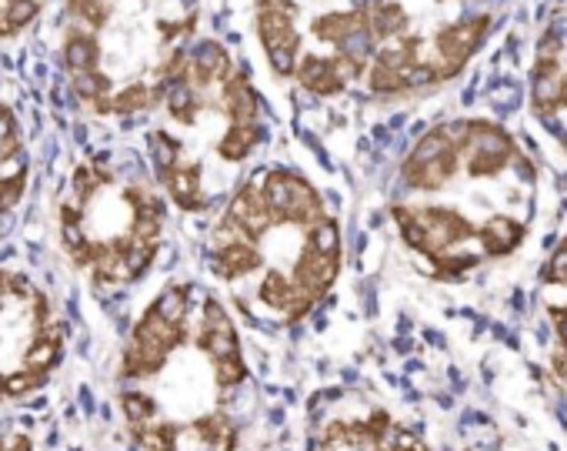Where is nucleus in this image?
<instances>
[{
  "label": "nucleus",
  "mask_w": 567,
  "mask_h": 451,
  "mask_svg": "<svg viewBox=\"0 0 567 451\" xmlns=\"http://www.w3.org/2000/svg\"><path fill=\"white\" fill-rule=\"evenodd\" d=\"M394 221L401 228V238L427 262L454 255L477 235L474 224L451 207H394Z\"/></svg>",
  "instance_id": "1"
},
{
  "label": "nucleus",
  "mask_w": 567,
  "mask_h": 451,
  "mask_svg": "<svg viewBox=\"0 0 567 451\" xmlns=\"http://www.w3.org/2000/svg\"><path fill=\"white\" fill-rule=\"evenodd\" d=\"M187 341V325L164 318L154 305L141 315L131 345L124 348L121 375L124 378H154L164 371L167 358Z\"/></svg>",
  "instance_id": "2"
},
{
  "label": "nucleus",
  "mask_w": 567,
  "mask_h": 451,
  "mask_svg": "<svg viewBox=\"0 0 567 451\" xmlns=\"http://www.w3.org/2000/svg\"><path fill=\"white\" fill-rule=\"evenodd\" d=\"M260 197H264L267 211L274 214V224H295V228L311 232L315 224H321L328 217L324 197L318 194V187L311 181H305L301 174L284 171V167H274L264 174Z\"/></svg>",
  "instance_id": "3"
},
{
  "label": "nucleus",
  "mask_w": 567,
  "mask_h": 451,
  "mask_svg": "<svg viewBox=\"0 0 567 451\" xmlns=\"http://www.w3.org/2000/svg\"><path fill=\"white\" fill-rule=\"evenodd\" d=\"M257 38H260L267 61H270L277 78L298 74L301 34H298V4L295 0H257Z\"/></svg>",
  "instance_id": "4"
},
{
  "label": "nucleus",
  "mask_w": 567,
  "mask_h": 451,
  "mask_svg": "<svg viewBox=\"0 0 567 451\" xmlns=\"http://www.w3.org/2000/svg\"><path fill=\"white\" fill-rule=\"evenodd\" d=\"M457 167H461V147L454 141L451 124H444V127H431L414 144L401 174H404V184L414 191H441L454 181Z\"/></svg>",
  "instance_id": "5"
},
{
  "label": "nucleus",
  "mask_w": 567,
  "mask_h": 451,
  "mask_svg": "<svg viewBox=\"0 0 567 451\" xmlns=\"http://www.w3.org/2000/svg\"><path fill=\"white\" fill-rule=\"evenodd\" d=\"M451 131H454V141L461 147V161L467 164L471 177H494L517 161L514 137L497 124L461 121V124H451Z\"/></svg>",
  "instance_id": "6"
},
{
  "label": "nucleus",
  "mask_w": 567,
  "mask_h": 451,
  "mask_svg": "<svg viewBox=\"0 0 567 451\" xmlns=\"http://www.w3.org/2000/svg\"><path fill=\"white\" fill-rule=\"evenodd\" d=\"M487 24H491L487 14H474V18H464V21H454V24H444L441 31H434V68H437L441 81L457 78V71L481 48Z\"/></svg>",
  "instance_id": "7"
},
{
  "label": "nucleus",
  "mask_w": 567,
  "mask_h": 451,
  "mask_svg": "<svg viewBox=\"0 0 567 451\" xmlns=\"http://www.w3.org/2000/svg\"><path fill=\"white\" fill-rule=\"evenodd\" d=\"M338 275H341V255L321 252V248L305 242V248H301V255L295 262V285L301 288V295L308 301L324 298L334 288Z\"/></svg>",
  "instance_id": "8"
},
{
  "label": "nucleus",
  "mask_w": 567,
  "mask_h": 451,
  "mask_svg": "<svg viewBox=\"0 0 567 451\" xmlns=\"http://www.w3.org/2000/svg\"><path fill=\"white\" fill-rule=\"evenodd\" d=\"M197 348L210 361H224V358H237L240 355L237 331H234L227 311L214 298L204 301V318H200V328H197Z\"/></svg>",
  "instance_id": "9"
},
{
  "label": "nucleus",
  "mask_w": 567,
  "mask_h": 451,
  "mask_svg": "<svg viewBox=\"0 0 567 451\" xmlns=\"http://www.w3.org/2000/svg\"><path fill=\"white\" fill-rule=\"evenodd\" d=\"M234 74L230 68V54L217 44V41H200L190 54H187V81L197 91H207L214 84H224Z\"/></svg>",
  "instance_id": "10"
},
{
  "label": "nucleus",
  "mask_w": 567,
  "mask_h": 451,
  "mask_svg": "<svg viewBox=\"0 0 567 451\" xmlns=\"http://www.w3.org/2000/svg\"><path fill=\"white\" fill-rule=\"evenodd\" d=\"M301 88H308L311 94H321V98H334L348 88V74L341 68V61L331 54V58H321V54H308L301 58L298 64V74Z\"/></svg>",
  "instance_id": "11"
},
{
  "label": "nucleus",
  "mask_w": 567,
  "mask_h": 451,
  "mask_svg": "<svg viewBox=\"0 0 567 451\" xmlns=\"http://www.w3.org/2000/svg\"><path fill=\"white\" fill-rule=\"evenodd\" d=\"M161 184L167 187L171 201L181 211H204L207 207V194H204V181H200V164L181 161L171 171L161 174Z\"/></svg>",
  "instance_id": "12"
},
{
  "label": "nucleus",
  "mask_w": 567,
  "mask_h": 451,
  "mask_svg": "<svg viewBox=\"0 0 567 451\" xmlns=\"http://www.w3.org/2000/svg\"><path fill=\"white\" fill-rule=\"evenodd\" d=\"M214 275L224 278V281H237L250 271H257L264 265V255L254 242H224L214 248Z\"/></svg>",
  "instance_id": "13"
},
{
  "label": "nucleus",
  "mask_w": 567,
  "mask_h": 451,
  "mask_svg": "<svg viewBox=\"0 0 567 451\" xmlns=\"http://www.w3.org/2000/svg\"><path fill=\"white\" fill-rule=\"evenodd\" d=\"M524 224L514 221L511 214H491L481 228H477V238H481V255L487 258H504L511 255L520 242H524Z\"/></svg>",
  "instance_id": "14"
},
{
  "label": "nucleus",
  "mask_w": 567,
  "mask_h": 451,
  "mask_svg": "<svg viewBox=\"0 0 567 451\" xmlns=\"http://www.w3.org/2000/svg\"><path fill=\"white\" fill-rule=\"evenodd\" d=\"M220 114L230 124H257V94H254L247 74L234 71L220 84Z\"/></svg>",
  "instance_id": "15"
},
{
  "label": "nucleus",
  "mask_w": 567,
  "mask_h": 451,
  "mask_svg": "<svg viewBox=\"0 0 567 451\" xmlns=\"http://www.w3.org/2000/svg\"><path fill=\"white\" fill-rule=\"evenodd\" d=\"M64 64L71 71V78L81 74H94L101 68V44L91 31H68L64 38Z\"/></svg>",
  "instance_id": "16"
},
{
  "label": "nucleus",
  "mask_w": 567,
  "mask_h": 451,
  "mask_svg": "<svg viewBox=\"0 0 567 451\" xmlns=\"http://www.w3.org/2000/svg\"><path fill=\"white\" fill-rule=\"evenodd\" d=\"M164 101V88L161 84H144L134 81L124 91H117L111 98V114H137V111H151Z\"/></svg>",
  "instance_id": "17"
},
{
  "label": "nucleus",
  "mask_w": 567,
  "mask_h": 451,
  "mask_svg": "<svg viewBox=\"0 0 567 451\" xmlns=\"http://www.w3.org/2000/svg\"><path fill=\"white\" fill-rule=\"evenodd\" d=\"M260 141V127L257 124H230L227 134L217 141V154L227 161V164H240L250 157V151L257 147Z\"/></svg>",
  "instance_id": "18"
},
{
  "label": "nucleus",
  "mask_w": 567,
  "mask_h": 451,
  "mask_svg": "<svg viewBox=\"0 0 567 451\" xmlns=\"http://www.w3.org/2000/svg\"><path fill=\"white\" fill-rule=\"evenodd\" d=\"M194 434L210 444V448H220V451H230L234 444V424L220 414V411H210V414H200L194 421Z\"/></svg>",
  "instance_id": "19"
},
{
  "label": "nucleus",
  "mask_w": 567,
  "mask_h": 451,
  "mask_svg": "<svg viewBox=\"0 0 567 451\" xmlns=\"http://www.w3.org/2000/svg\"><path fill=\"white\" fill-rule=\"evenodd\" d=\"M177 434H181V428L171 421H154V424L134 428V441L144 451H177Z\"/></svg>",
  "instance_id": "20"
},
{
  "label": "nucleus",
  "mask_w": 567,
  "mask_h": 451,
  "mask_svg": "<svg viewBox=\"0 0 567 451\" xmlns=\"http://www.w3.org/2000/svg\"><path fill=\"white\" fill-rule=\"evenodd\" d=\"M121 408H124V418H127L131 431L144 428V424H154L157 414H161L157 401L151 394H144V391H124L121 394Z\"/></svg>",
  "instance_id": "21"
},
{
  "label": "nucleus",
  "mask_w": 567,
  "mask_h": 451,
  "mask_svg": "<svg viewBox=\"0 0 567 451\" xmlns=\"http://www.w3.org/2000/svg\"><path fill=\"white\" fill-rule=\"evenodd\" d=\"M364 431H361V421H334L324 428V448L328 451H358L364 448Z\"/></svg>",
  "instance_id": "22"
},
{
  "label": "nucleus",
  "mask_w": 567,
  "mask_h": 451,
  "mask_svg": "<svg viewBox=\"0 0 567 451\" xmlns=\"http://www.w3.org/2000/svg\"><path fill=\"white\" fill-rule=\"evenodd\" d=\"M21 151V124L11 107L0 104V164H11Z\"/></svg>",
  "instance_id": "23"
},
{
  "label": "nucleus",
  "mask_w": 567,
  "mask_h": 451,
  "mask_svg": "<svg viewBox=\"0 0 567 451\" xmlns=\"http://www.w3.org/2000/svg\"><path fill=\"white\" fill-rule=\"evenodd\" d=\"M151 157H154V167H157V177H161L164 171L181 164V141L171 137L167 131H154L151 134Z\"/></svg>",
  "instance_id": "24"
},
{
  "label": "nucleus",
  "mask_w": 567,
  "mask_h": 451,
  "mask_svg": "<svg viewBox=\"0 0 567 451\" xmlns=\"http://www.w3.org/2000/svg\"><path fill=\"white\" fill-rule=\"evenodd\" d=\"M68 11L87 28L101 31L111 21V0H68Z\"/></svg>",
  "instance_id": "25"
},
{
  "label": "nucleus",
  "mask_w": 567,
  "mask_h": 451,
  "mask_svg": "<svg viewBox=\"0 0 567 451\" xmlns=\"http://www.w3.org/2000/svg\"><path fill=\"white\" fill-rule=\"evenodd\" d=\"M24 191H28V167L21 164V167H18L14 174L0 177V214L14 211V207L21 204Z\"/></svg>",
  "instance_id": "26"
},
{
  "label": "nucleus",
  "mask_w": 567,
  "mask_h": 451,
  "mask_svg": "<svg viewBox=\"0 0 567 451\" xmlns=\"http://www.w3.org/2000/svg\"><path fill=\"white\" fill-rule=\"evenodd\" d=\"M214 365V378H217V388H237L240 381H244V375H247V368H244V358L237 355V358H224V361H210Z\"/></svg>",
  "instance_id": "27"
},
{
  "label": "nucleus",
  "mask_w": 567,
  "mask_h": 451,
  "mask_svg": "<svg viewBox=\"0 0 567 451\" xmlns=\"http://www.w3.org/2000/svg\"><path fill=\"white\" fill-rule=\"evenodd\" d=\"M38 14H41V0H11L8 4V18H11L14 31L28 28Z\"/></svg>",
  "instance_id": "28"
},
{
  "label": "nucleus",
  "mask_w": 567,
  "mask_h": 451,
  "mask_svg": "<svg viewBox=\"0 0 567 451\" xmlns=\"http://www.w3.org/2000/svg\"><path fill=\"white\" fill-rule=\"evenodd\" d=\"M544 281H554V285H567V238L560 242V248H557V252H554V258L547 262Z\"/></svg>",
  "instance_id": "29"
},
{
  "label": "nucleus",
  "mask_w": 567,
  "mask_h": 451,
  "mask_svg": "<svg viewBox=\"0 0 567 451\" xmlns=\"http://www.w3.org/2000/svg\"><path fill=\"white\" fill-rule=\"evenodd\" d=\"M374 451H421V448H417V444H414L408 434H398V431H391V434H388V438H384V441H381Z\"/></svg>",
  "instance_id": "30"
},
{
  "label": "nucleus",
  "mask_w": 567,
  "mask_h": 451,
  "mask_svg": "<svg viewBox=\"0 0 567 451\" xmlns=\"http://www.w3.org/2000/svg\"><path fill=\"white\" fill-rule=\"evenodd\" d=\"M0 451H31V438L24 431H4L0 434Z\"/></svg>",
  "instance_id": "31"
},
{
  "label": "nucleus",
  "mask_w": 567,
  "mask_h": 451,
  "mask_svg": "<svg viewBox=\"0 0 567 451\" xmlns=\"http://www.w3.org/2000/svg\"><path fill=\"white\" fill-rule=\"evenodd\" d=\"M550 318H554V331H557V338H560V345L567 351V305L564 308H550Z\"/></svg>",
  "instance_id": "32"
}]
</instances>
